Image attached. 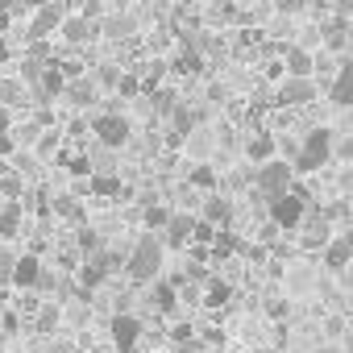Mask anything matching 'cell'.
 Returning a JSON list of instances; mask_svg holds the SVG:
<instances>
[{
  "mask_svg": "<svg viewBox=\"0 0 353 353\" xmlns=\"http://www.w3.org/2000/svg\"><path fill=\"white\" fill-rule=\"evenodd\" d=\"M162 266H166V241H162V233L145 229V233L133 241V250L125 254V274H129L137 287H150V283L162 274Z\"/></svg>",
  "mask_w": 353,
  "mask_h": 353,
  "instance_id": "obj_1",
  "label": "cell"
},
{
  "mask_svg": "<svg viewBox=\"0 0 353 353\" xmlns=\"http://www.w3.org/2000/svg\"><path fill=\"white\" fill-rule=\"evenodd\" d=\"M291 183H295V166L283 162V158H266V162L254 166V188H258L262 200H274V196L291 192Z\"/></svg>",
  "mask_w": 353,
  "mask_h": 353,
  "instance_id": "obj_2",
  "label": "cell"
},
{
  "mask_svg": "<svg viewBox=\"0 0 353 353\" xmlns=\"http://www.w3.org/2000/svg\"><path fill=\"white\" fill-rule=\"evenodd\" d=\"M328 158H332V129H312V133L303 137V145L295 150L291 166H295L299 174H316Z\"/></svg>",
  "mask_w": 353,
  "mask_h": 353,
  "instance_id": "obj_3",
  "label": "cell"
},
{
  "mask_svg": "<svg viewBox=\"0 0 353 353\" xmlns=\"http://www.w3.org/2000/svg\"><path fill=\"white\" fill-rule=\"evenodd\" d=\"M270 204V221L283 229V233H295L299 225H303V216H307V200L299 196V192H283V196H274V200H266Z\"/></svg>",
  "mask_w": 353,
  "mask_h": 353,
  "instance_id": "obj_4",
  "label": "cell"
},
{
  "mask_svg": "<svg viewBox=\"0 0 353 353\" xmlns=\"http://www.w3.org/2000/svg\"><path fill=\"white\" fill-rule=\"evenodd\" d=\"M92 133L100 137V145L121 150V145L129 141V121L117 117V112H100V117H92Z\"/></svg>",
  "mask_w": 353,
  "mask_h": 353,
  "instance_id": "obj_5",
  "label": "cell"
},
{
  "mask_svg": "<svg viewBox=\"0 0 353 353\" xmlns=\"http://www.w3.org/2000/svg\"><path fill=\"white\" fill-rule=\"evenodd\" d=\"M108 332H112V345H117L121 353H133L137 341H141V320H137L133 312H117L112 324H108Z\"/></svg>",
  "mask_w": 353,
  "mask_h": 353,
  "instance_id": "obj_6",
  "label": "cell"
},
{
  "mask_svg": "<svg viewBox=\"0 0 353 353\" xmlns=\"http://www.w3.org/2000/svg\"><path fill=\"white\" fill-rule=\"evenodd\" d=\"M150 307L158 312V316H174L179 312V287H174V279H154L150 283Z\"/></svg>",
  "mask_w": 353,
  "mask_h": 353,
  "instance_id": "obj_7",
  "label": "cell"
},
{
  "mask_svg": "<svg viewBox=\"0 0 353 353\" xmlns=\"http://www.w3.org/2000/svg\"><path fill=\"white\" fill-rule=\"evenodd\" d=\"M192 229H196V216L170 212V221H166V229H162V241H166L170 250H188V245H192Z\"/></svg>",
  "mask_w": 353,
  "mask_h": 353,
  "instance_id": "obj_8",
  "label": "cell"
},
{
  "mask_svg": "<svg viewBox=\"0 0 353 353\" xmlns=\"http://www.w3.org/2000/svg\"><path fill=\"white\" fill-rule=\"evenodd\" d=\"M42 258L38 254H17V266H13V287L17 291H38V279H42Z\"/></svg>",
  "mask_w": 353,
  "mask_h": 353,
  "instance_id": "obj_9",
  "label": "cell"
},
{
  "mask_svg": "<svg viewBox=\"0 0 353 353\" xmlns=\"http://www.w3.org/2000/svg\"><path fill=\"white\" fill-rule=\"evenodd\" d=\"M320 258H324V270H345V266L353 262V229L341 233V237H332V241L320 250Z\"/></svg>",
  "mask_w": 353,
  "mask_h": 353,
  "instance_id": "obj_10",
  "label": "cell"
},
{
  "mask_svg": "<svg viewBox=\"0 0 353 353\" xmlns=\"http://www.w3.org/2000/svg\"><path fill=\"white\" fill-rule=\"evenodd\" d=\"M200 216H204L208 225H216V229H229V225H233V200H229V196H216V192H208V200H204Z\"/></svg>",
  "mask_w": 353,
  "mask_h": 353,
  "instance_id": "obj_11",
  "label": "cell"
},
{
  "mask_svg": "<svg viewBox=\"0 0 353 353\" xmlns=\"http://www.w3.org/2000/svg\"><path fill=\"white\" fill-rule=\"evenodd\" d=\"M30 320H34V332L54 336V332H59V324H63V303H59V299H42V303H38V312H34Z\"/></svg>",
  "mask_w": 353,
  "mask_h": 353,
  "instance_id": "obj_12",
  "label": "cell"
},
{
  "mask_svg": "<svg viewBox=\"0 0 353 353\" xmlns=\"http://www.w3.org/2000/svg\"><path fill=\"white\" fill-rule=\"evenodd\" d=\"M26 225V204L21 200H5L0 204V241H13Z\"/></svg>",
  "mask_w": 353,
  "mask_h": 353,
  "instance_id": "obj_13",
  "label": "cell"
},
{
  "mask_svg": "<svg viewBox=\"0 0 353 353\" xmlns=\"http://www.w3.org/2000/svg\"><path fill=\"white\" fill-rule=\"evenodd\" d=\"M279 100H283V104H307V100H316V83H312L307 75H291V79L279 88Z\"/></svg>",
  "mask_w": 353,
  "mask_h": 353,
  "instance_id": "obj_14",
  "label": "cell"
},
{
  "mask_svg": "<svg viewBox=\"0 0 353 353\" xmlns=\"http://www.w3.org/2000/svg\"><path fill=\"white\" fill-rule=\"evenodd\" d=\"M328 100H332L336 108H349V104H353V67H349V63H345V67H341V75L332 79Z\"/></svg>",
  "mask_w": 353,
  "mask_h": 353,
  "instance_id": "obj_15",
  "label": "cell"
},
{
  "mask_svg": "<svg viewBox=\"0 0 353 353\" xmlns=\"http://www.w3.org/2000/svg\"><path fill=\"white\" fill-rule=\"evenodd\" d=\"M59 26H63V9H59V5H46V9L30 21V38H46V34L59 30Z\"/></svg>",
  "mask_w": 353,
  "mask_h": 353,
  "instance_id": "obj_16",
  "label": "cell"
},
{
  "mask_svg": "<svg viewBox=\"0 0 353 353\" xmlns=\"http://www.w3.org/2000/svg\"><path fill=\"white\" fill-rule=\"evenodd\" d=\"M245 154H250L254 166L266 162V158H274V137H270V133H254V137L245 141Z\"/></svg>",
  "mask_w": 353,
  "mask_h": 353,
  "instance_id": "obj_17",
  "label": "cell"
},
{
  "mask_svg": "<svg viewBox=\"0 0 353 353\" xmlns=\"http://www.w3.org/2000/svg\"><path fill=\"white\" fill-rule=\"evenodd\" d=\"M50 212H59L63 221H75V225H83V221H88V212H83V204H79L75 196H54Z\"/></svg>",
  "mask_w": 353,
  "mask_h": 353,
  "instance_id": "obj_18",
  "label": "cell"
},
{
  "mask_svg": "<svg viewBox=\"0 0 353 353\" xmlns=\"http://www.w3.org/2000/svg\"><path fill=\"white\" fill-rule=\"evenodd\" d=\"M204 303H208V307H225V303H233V283H225V279H208V287H204Z\"/></svg>",
  "mask_w": 353,
  "mask_h": 353,
  "instance_id": "obj_19",
  "label": "cell"
},
{
  "mask_svg": "<svg viewBox=\"0 0 353 353\" xmlns=\"http://www.w3.org/2000/svg\"><path fill=\"white\" fill-rule=\"evenodd\" d=\"M0 196H5V200H21L26 196V174L21 170H0Z\"/></svg>",
  "mask_w": 353,
  "mask_h": 353,
  "instance_id": "obj_20",
  "label": "cell"
},
{
  "mask_svg": "<svg viewBox=\"0 0 353 353\" xmlns=\"http://www.w3.org/2000/svg\"><path fill=\"white\" fill-rule=\"evenodd\" d=\"M283 63H287L291 75H312V67H316V59H312L307 50H299V46H291V50L283 54Z\"/></svg>",
  "mask_w": 353,
  "mask_h": 353,
  "instance_id": "obj_21",
  "label": "cell"
},
{
  "mask_svg": "<svg viewBox=\"0 0 353 353\" xmlns=\"http://www.w3.org/2000/svg\"><path fill=\"white\" fill-rule=\"evenodd\" d=\"M188 183H192V188H200V192H216V183H221V179H216V170H212V166H204V162H200V166H192Z\"/></svg>",
  "mask_w": 353,
  "mask_h": 353,
  "instance_id": "obj_22",
  "label": "cell"
},
{
  "mask_svg": "<svg viewBox=\"0 0 353 353\" xmlns=\"http://www.w3.org/2000/svg\"><path fill=\"white\" fill-rule=\"evenodd\" d=\"M13 266H17V250L0 241V287H13Z\"/></svg>",
  "mask_w": 353,
  "mask_h": 353,
  "instance_id": "obj_23",
  "label": "cell"
},
{
  "mask_svg": "<svg viewBox=\"0 0 353 353\" xmlns=\"http://www.w3.org/2000/svg\"><path fill=\"white\" fill-rule=\"evenodd\" d=\"M141 221H145V229L162 233V229H166V221H170V208H166V204H154V200H150V204H145V216H141Z\"/></svg>",
  "mask_w": 353,
  "mask_h": 353,
  "instance_id": "obj_24",
  "label": "cell"
},
{
  "mask_svg": "<svg viewBox=\"0 0 353 353\" xmlns=\"http://www.w3.org/2000/svg\"><path fill=\"white\" fill-rule=\"evenodd\" d=\"M92 192H96V196H121V179H117V174H96V179H92Z\"/></svg>",
  "mask_w": 353,
  "mask_h": 353,
  "instance_id": "obj_25",
  "label": "cell"
},
{
  "mask_svg": "<svg viewBox=\"0 0 353 353\" xmlns=\"http://www.w3.org/2000/svg\"><path fill=\"white\" fill-rule=\"evenodd\" d=\"M38 79H42V96H59V92H63V71H59V67L42 71Z\"/></svg>",
  "mask_w": 353,
  "mask_h": 353,
  "instance_id": "obj_26",
  "label": "cell"
},
{
  "mask_svg": "<svg viewBox=\"0 0 353 353\" xmlns=\"http://www.w3.org/2000/svg\"><path fill=\"white\" fill-rule=\"evenodd\" d=\"M174 353H216L204 336H188V341H179V345H174Z\"/></svg>",
  "mask_w": 353,
  "mask_h": 353,
  "instance_id": "obj_27",
  "label": "cell"
},
{
  "mask_svg": "<svg viewBox=\"0 0 353 353\" xmlns=\"http://www.w3.org/2000/svg\"><path fill=\"white\" fill-rule=\"evenodd\" d=\"M63 30H67V38H71V42H79V38H88V13H79V17H71V21H63Z\"/></svg>",
  "mask_w": 353,
  "mask_h": 353,
  "instance_id": "obj_28",
  "label": "cell"
},
{
  "mask_svg": "<svg viewBox=\"0 0 353 353\" xmlns=\"http://www.w3.org/2000/svg\"><path fill=\"white\" fill-rule=\"evenodd\" d=\"M21 100V88H17V79H0V104H17Z\"/></svg>",
  "mask_w": 353,
  "mask_h": 353,
  "instance_id": "obj_29",
  "label": "cell"
},
{
  "mask_svg": "<svg viewBox=\"0 0 353 353\" xmlns=\"http://www.w3.org/2000/svg\"><path fill=\"white\" fill-rule=\"evenodd\" d=\"M96 250H100V237H96L92 229H79V254L88 258V254H96Z\"/></svg>",
  "mask_w": 353,
  "mask_h": 353,
  "instance_id": "obj_30",
  "label": "cell"
},
{
  "mask_svg": "<svg viewBox=\"0 0 353 353\" xmlns=\"http://www.w3.org/2000/svg\"><path fill=\"white\" fill-rule=\"evenodd\" d=\"M38 303H42V299H38V291H21V295H17V312H26V316H34V312H38Z\"/></svg>",
  "mask_w": 353,
  "mask_h": 353,
  "instance_id": "obj_31",
  "label": "cell"
},
{
  "mask_svg": "<svg viewBox=\"0 0 353 353\" xmlns=\"http://www.w3.org/2000/svg\"><path fill=\"white\" fill-rule=\"evenodd\" d=\"M174 67H179V71H200V54L196 50H183L179 59H174Z\"/></svg>",
  "mask_w": 353,
  "mask_h": 353,
  "instance_id": "obj_32",
  "label": "cell"
},
{
  "mask_svg": "<svg viewBox=\"0 0 353 353\" xmlns=\"http://www.w3.org/2000/svg\"><path fill=\"white\" fill-rule=\"evenodd\" d=\"M67 96H71L75 104H88V100H92V83H75V88H67Z\"/></svg>",
  "mask_w": 353,
  "mask_h": 353,
  "instance_id": "obj_33",
  "label": "cell"
},
{
  "mask_svg": "<svg viewBox=\"0 0 353 353\" xmlns=\"http://www.w3.org/2000/svg\"><path fill=\"white\" fill-rule=\"evenodd\" d=\"M266 312H270L274 320H283V316L291 312V303H287V299H270V303H266Z\"/></svg>",
  "mask_w": 353,
  "mask_h": 353,
  "instance_id": "obj_34",
  "label": "cell"
},
{
  "mask_svg": "<svg viewBox=\"0 0 353 353\" xmlns=\"http://www.w3.org/2000/svg\"><path fill=\"white\" fill-rule=\"evenodd\" d=\"M188 336H196V328H192V324H174V328H170V341H174V345L188 341Z\"/></svg>",
  "mask_w": 353,
  "mask_h": 353,
  "instance_id": "obj_35",
  "label": "cell"
},
{
  "mask_svg": "<svg viewBox=\"0 0 353 353\" xmlns=\"http://www.w3.org/2000/svg\"><path fill=\"white\" fill-rule=\"evenodd\" d=\"M117 88H121V96H137V79H133V75H121Z\"/></svg>",
  "mask_w": 353,
  "mask_h": 353,
  "instance_id": "obj_36",
  "label": "cell"
},
{
  "mask_svg": "<svg viewBox=\"0 0 353 353\" xmlns=\"http://www.w3.org/2000/svg\"><path fill=\"white\" fill-rule=\"evenodd\" d=\"M17 150V137H9V133H0V158H9Z\"/></svg>",
  "mask_w": 353,
  "mask_h": 353,
  "instance_id": "obj_37",
  "label": "cell"
},
{
  "mask_svg": "<svg viewBox=\"0 0 353 353\" xmlns=\"http://www.w3.org/2000/svg\"><path fill=\"white\" fill-rule=\"evenodd\" d=\"M0 328L13 336V332H17V312H5V316H0Z\"/></svg>",
  "mask_w": 353,
  "mask_h": 353,
  "instance_id": "obj_38",
  "label": "cell"
},
{
  "mask_svg": "<svg viewBox=\"0 0 353 353\" xmlns=\"http://www.w3.org/2000/svg\"><path fill=\"white\" fill-rule=\"evenodd\" d=\"M71 174H92V162L88 158H71Z\"/></svg>",
  "mask_w": 353,
  "mask_h": 353,
  "instance_id": "obj_39",
  "label": "cell"
},
{
  "mask_svg": "<svg viewBox=\"0 0 353 353\" xmlns=\"http://www.w3.org/2000/svg\"><path fill=\"white\" fill-rule=\"evenodd\" d=\"M324 328H328L332 336H341V332H345V320H341V316H328V320H324Z\"/></svg>",
  "mask_w": 353,
  "mask_h": 353,
  "instance_id": "obj_40",
  "label": "cell"
},
{
  "mask_svg": "<svg viewBox=\"0 0 353 353\" xmlns=\"http://www.w3.org/2000/svg\"><path fill=\"white\" fill-rule=\"evenodd\" d=\"M204 341L216 349V345H225V332H216V328H204Z\"/></svg>",
  "mask_w": 353,
  "mask_h": 353,
  "instance_id": "obj_41",
  "label": "cell"
},
{
  "mask_svg": "<svg viewBox=\"0 0 353 353\" xmlns=\"http://www.w3.org/2000/svg\"><path fill=\"white\" fill-rule=\"evenodd\" d=\"M0 133H13V112L0 108Z\"/></svg>",
  "mask_w": 353,
  "mask_h": 353,
  "instance_id": "obj_42",
  "label": "cell"
},
{
  "mask_svg": "<svg viewBox=\"0 0 353 353\" xmlns=\"http://www.w3.org/2000/svg\"><path fill=\"white\" fill-rule=\"evenodd\" d=\"M50 150H54V137H50V133H46V137H42V141H38V154H50Z\"/></svg>",
  "mask_w": 353,
  "mask_h": 353,
  "instance_id": "obj_43",
  "label": "cell"
},
{
  "mask_svg": "<svg viewBox=\"0 0 353 353\" xmlns=\"http://www.w3.org/2000/svg\"><path fill=\"white\" fill-rule=\"evenodd\" d=\"M307 353H345L341 345H316V349H307Z\"/></svg>",
  "mask_w": 353,
  "mask_h": 353,
  "instance_id": "obj_44",
  "label": "cell"
},
{
  "mask_svg": "<svg viewBox=\"0 0 353 353\" xmlns=\"http://www.w3.org/2000/svg\"><path fill=\"white\" fill-rule=\"evenodd\" d=\"M336 9H341V13H349V9H353V0H336Z\"/></svg>",
  "mask_w": 353,
  "mask_h": 353,
  "instance_id": "obj_45",
  "label": "cell"
},
{
  "mask_svg": "<svg viewBox=\"0 0 353 353\" xmlns=\"http://www.w3.org/2000/svg\"><path fill=\"white\" fill-rule=\"evenodd\" d=\"M9 59V46H5V38H0V63H5Z\"/></svg>",
  "mask_w": 353,
  "mask_h": 353,
  "instance_id": "obj_46",
  "label": "cell"
},
{
  "mask_svg": "<svg viewBox=\"0 0 353 353\" xmlns=\"http://www.w3.org/2000/svg\"><path fill=\"white\" fill-rule=\"evenodd\" d=\"M5 345H9V332H5V328H0V349H5Z\"/></svg>",
  "mask_w": 353,
  "mask_h": 353,
  "instance_id": "obj_47",
  "label": "cell"
},
{
  "mask_svg": "<svg viewBox=\"0 0 353 353\" xmlns=\"http://www.w3.org/2000/svg\"><path fill=\"white\" fill-rule=\"evenodd\" d=\"M349 42H353V17H349Z\"/></svg>",
  "mask_w": 353,
  "mask_h": 353,
  "instance_id": "obj_48",
  "label": "cell"
},
{
  "mask_svg": "<svg viewBox=\"0 0 353 353\" xmlns=\"http://www.w3.org/2000/svg\"><path fill=\"white\" fill-rule=\"evenodd\" d=\"M0 9H9V0H0Z\"/></svg>",
  "mask_w": 353,
  "mask_h": 353,
  "instance_id": "obj_49",
  "label": "cell"
},
{
  "mask_svg": "<svg viewBox=\"0 0 353 353\" xmlns=\"http://www.w3.org/2000/svg\"><path fill=\"white\" fill-rule=\"evenodd\" d=\"M0 204H5V196H0Z\"/></svg>",
  "mask_w": 353,
  "mask_h": 353,
  "instance_id": "obj_50",
  "label": "cell"
}]
</instances>
